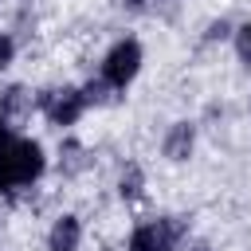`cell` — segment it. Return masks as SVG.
Returning a JSON list of instances; mask_svg holds the SVG:
<instances>
[{
  "label": "cell",
  "instance_id": "obj_5",
  "mask_svg": "<svg viewBox=\"0 0 251 251\" xmlns=\"http://www.w3.org/2000/svg\"><path fill=\"white\" fill-rule=\"evenodd\" d=\"M192 126L188 122H176L173 129H169V137H165V157H173V161H184L188 153H192Z\"/></svg>",
  "mask_w": 251,
  "mask_h": 251
},
{
  "label": "cell",
  "instance_id": "obj_6",
  "mask_svg": "<svg viewBox=\"0 0 251 251\" xmlns=\"http://www.w3.org/2000/svg\"><path fill=\"white\" fill-rule=\"evenodd\" d=\"M51 251H75L78 247V220L75 216H63L55 227H51Z\"/></svg>",
  "mask_w": 251,
  "mask_h": 251
},
{
  "label": "cell",
  "instance_id": "obj_13",
  "mask_svg": "<svg viewBox=\"0 0 251 251\" xmlns=\"http://www.w3.org/2000/svg\"><path fill=\"white\" fill-rule=\"evenodd\" d=\"M192 251H212V247H204V243H200V247H192Z\"/></svg>",
  "mask_w": 251,
  "mask_h": 251
},
{
  "label": "cell",
  "instance_id": "obj_12",
  "mask_svg": "<svg viewBox=\"0 0 251 251\" xmlns=\"http://www.w3.org/2000/svg\"><path fill=\"white\" fill-rule=\"evenodd\" d=\"M126 4H129L133 12H145V8H149V0H126Z\"/></svg>",
  "mask_w": 251,
  "mask_h": 251
},
{
  "label": "cell",
  "instance_id": "obj_4",
  "mask_svg": "<svg viewBox=\"0 0 251 251\" xmlns=\"http://www.w3.org/2000/svg\"><path fill=\"white\" fill-rule=\"evenodd\" d=\"M43 110H47V118L55 122V126H71L78 114H82V90H71V86H63V90H47L43 98Z\"/></svg>",
  "mask_w": 251,
  "mask_h": 251
},
{
  "label": "cell",
  "instance_id": "obj_8",
  "mask_svg": "<svg viewBox=\"0 0 251 251\" xmlns=\"http://www.w3.org/2000/svg\"><path fill=\"white\" fill-rule=\"evenodd\" d=\"M137 192H141V169H137V165H129V169L122 173V196H126V200H133Z\"/></svg>",
  "mask_w": 251,
  "mask_h": 251
},
{
  "label": "cell",
  "instance_id": "obj_7",
  "mask_svg": "<svg viewBox=\"0 0 251 251\" xmlns=\"http://www.w3.org/2000/svg\"><path fill=\"white\" fill-rule=\"evenodd\" d=\"M82 102H86V106H102V102H110V82H106V78L86 82V86H82Z\"/></svg>",
  "mask_w": 251,
  "mask_h": 251
},
{
  "label": "cell",
  "instance_id": "obj_3",
  "mask_svg": "<svg viewBox=\"0 0 251 251\" xmlns=\"http://www.w3.org/2000/svg\"><path fill=\"white\" fill-rule=\"evenodd\" d=\"M180 239V224L176 220H157V224H141L129 239V251H173V243Z\"/></svg>",
  "mask_w": 251,
  "mask_h": 251
},
{
  "label": "cell",
  "instance_id": "obj_11",
  "mask_svg": "<svg viewBox=\"0 0 251 251\" xmlns=\"http://www.w3.org/2000/svg\"><path fill=\"white\" fill-rule=\"evenodd\" d=\"M224 35H227V24H224V20H220V24H212V27H208V39H224Z\"/></svg>",
  "mask_w": 251,
  "mask_h": 251
},
{
  "label": "cell",
  "instance_id": "obj_2",
  "mask_svg": "<svg viewBox=\"0 0 251 251\" xmlns=\"http://www.w3.org/2000/svg\"><path fill=\"white\" fill-rule=\"evenodd\" d=\"M137 67H141V47H137L133 39H126V43H118V47L106 55L102 78H106L110 86H126V82L137 75Z\"/></svg>",
  "mask_w": 251,
  "mask_h": 251
},
{
  "label": "cell",
  "instance_id": "obj_9",
  "mask_svg": "<svg viewBox=\"0 0 251 251\" xmlns=\"http://www.w3.org/2000/svg\"><path fill=\"white\" fill-rule=\"evenodd\" d=\"M235 47H239V59H247V63H251V24H247V27H239Z\"/></svg>",
  "mask_w": 251,
  "mask_h": 251
},
{
  "label": "cell",
  "instance_id": "obj_1",
  "mask_svg": "<svg viewBox=\"0 0 251 251\" xmlns=\"http://www.w3.org/2000/svg\"><path fill=\"white\" fill-rule=\"evenodd\" d=\"M39 173H43V149L27 137H16L4 126V114H0V188L4 192L24 188Z\"/></svg>",
  "mask_w": 251,
  "mask_h": 251
},
{
  "label": "cell",
  "instance_id": "obj_10",
  "mask_svg": "<svg viewBox=\"0 0 251 251\" xmlns=\"http://www.w3.org/2000/svg\"><path fill=\"white\" fill-rule=\"evenodd\" d=\"M12 51H16V47H12V39H8V35H0V71L12 63Z\"/></svg>",
  "mask_w": 251,
  "mask_h": 251
}]
</instances>
